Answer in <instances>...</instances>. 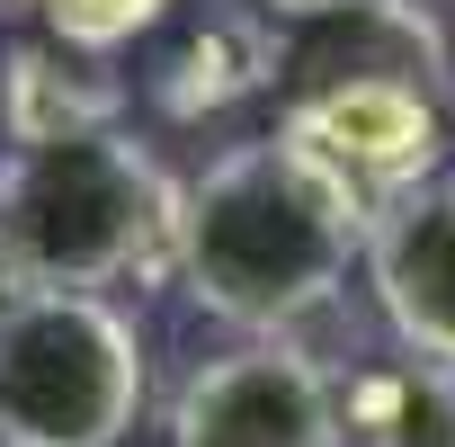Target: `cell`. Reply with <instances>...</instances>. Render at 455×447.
Here are the masks:
<instances>
[{
  "instance_id": "cell-12",
  "label": "cell",
  "mask_w": 455,
  "mask_h": 447,
  "mask_svg": "<svg viewBox=\"0 0 455 447\" xmlns=\"http://www.w3.org/2000/svg\"><path fill=\"white\" fill-rule=\"evenodd\" d=\"M28 296H36V278L19 269V251H10V242H0V322H10V313H19Z\"/></svg>"
},
{
  "instance_id": "cell-11",
  "label": "cell",
  "mask_w": 455,
  "mask_h": 447,
  "mask_svg": "<svg viewBox=\"0 0 455 447\" xmlns=\"http://www.w3.org/2000/svg\"><path fill=\"white\" fill-rule=\"evenodd\" d=\"M45 10V28L63 37V45H90V54H116V45H134L170 0H36Z\"/></svg>"
},
{
  "instance_id": "cell-8",
  "label": "cell",
  "mask_w": 455,
  "mask_h": 447,
  "mask_svg": "<svg viewBox=\"0 0 455 447\" xmlns=\"http://www.w3.org/2000/svg\"><path fill=\"white\" fill-rule=\"evenodd\" d=\"M116 117H125V81L108 72V54L63 45V37H19L0 54V134L10 143H63Z\"/></svg>"
},
{
  "instance_id": "cell-5",
  "label": "cell",
  "mask_w": 455,
  "mask_h": 447,
  "mask_svg": "<svg viewBox=\"0 0 455 447\" xmlns=\"http://www.w3.org/2000/svg\"><path fill=\"white\" fill-rule=\"evenodd\" d=\"M277 134L304 143L366 215H384L393 197H411L419 179H437L446 152V99L419 81H339L313 99L277 108Z\"/></svg>"
},
{
  "instance_id": "cell-4",
  "label": "cell",
  "mask_w": 455,
  "mask_h": 447,
  "mask_svg": "<svg viewBox=\"0 0 455 447\" xmlns=\"http://www.w3.org/2000/svg\"><path fill=\"white\" fill-rule=\"evenodd\" d=\"M170 447H348V402L286 331H259L179 385Z\"/></svg>"
},
{
  "instance_id": "cell-3",
  "label": "cell",
  "mask_w": 455,
  "mask_h": 447,
  "mask_svg": "<svg viewBox=\"0 0 455 447\" xmlns=\"http://www.w3.org/2000/svg\"><path fill=\"white\" fill-rule=\"evenodd\" d=\"M143 411V331L90 287H36L0 322V447H116Z\"/></svg>"
},
{
  "instance_id": "cell-13",
  "label": "cell",
  "mask_w": 455,
  "mask_h": 447,
  "mask_svg": "<svg viewBox=\"0 0 455 447\" xmlns=\"http://www.w3.org/2000/svg\"><path fill=\"white\" fill-rule=\"evenodd\" d=\"M259 10H268L277 28H295V19H322V10H339V0H259Z\"/></svg>"
},
{
  "instance_id": "cell-9",
  "label": "cell",
  "mask_w": 455,
  "mask_h": 447,
  "mask_svg": "<svg viewBox=\"0 0 455 447\" xmlns=\"http://www.w3.org/2000/svg\"><path fill=\"white\" fill-rule=\"evenodd\" d=\"M339 402L357 447H455V358H428V349L366 358Z\"/></svg>"
},
{
  "instance_id": "cell-2",
  "label": "cell",
  "mask_w": 455,
  "mask_h": 447,
  "mask_svg": "<svg viewBox=\"0 0 455 447\" xmlns=\"http://www.w3.org/2000/svg\"><path fill=\"white\" fill-rule=\"evenodd\" d=\"M0 242L19 251L36 287H116L179 260V188L161 161L125 134H63V143H10L0 161Z\"/></svg>"
},
{
  "instance_id": "cell-1",
  "label": "cell",
  "mask_w": 455,
  "mask_h": 447,
  "mask_svg": "<svg viewBox=\"0 0 455 447\" xmlns=\"http://www.w3.org/2000/svg\"><path fill=\"white\" fill-rule=\"evenodd\" d=\"M366 206L286 134L214 152L179 188V287L233 331H286L322 313L366 260Z\"/></svg>"
},
{
  "instance_id": "cell-7",
  "label": "cell",
  "mask_w": 455,
  "mask_h": 447,
  "mask_svg": "<svg viewBox=\"0 0 455 447\" xmlns=\"http://www.w3.org/2000/svg\"><path fill=\"white\" fill-rule=\"evenodd\" d=\"M366 278L384 296V322L402 349L455 358V170L419 179L366 224Z\"/></svg>"
},
{
  "instance_id": "cell-6",
  "label": "cell",
  "mask_w": 455,
  "mask_h": 447,
  "mask_svg": "<svg viewBox=\"0 0 455 447\" xmlns=\"http://www.w3.org/2000/svg\"><path fill=\"white\" fill-rule=\"evenodd\" d=\"M339 81H419L446 99V37L419 0H339L322 19L277 28V108Z\"/></svg>"
},
{
  "instance_id": "cell-10",
  "label": "cell",
  "mask_w": 455,
  "mask_h": 447,
  "mask_svg": "<svg viewBox=\"0 0 455 447\" xmlns=\"http://www.w3.org/2000/svg\"><path fill=\"white\" fill-rule=\"evenodd\" d=\"M251 90H277V19H205L170 63H161V108L170 117H214Z\"/></svg>"
}]
</instances>
